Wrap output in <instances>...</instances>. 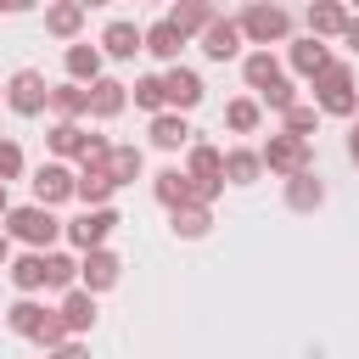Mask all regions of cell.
Instances as JSON below:
<instances>
[{"mask_svg":"<svg viewBox=\"0 0 359 359\" xmlns=\"http://www.w3.org/2000/svg\"><path fill=\"white\" fill-rule=\"evenodd\" d=\"M151 196L174 213V208H191V174L185 168H163V174H151Z\"/></svg>","mask_w":359,"mask_h":359,"instance_id":"obj_17","label":"cell"},{"mask_svg":"<svg viewBox=\"0 0 359 359\" xmlns=\"http://www.w3.org/2000/svg\"><path fill=\"white\" fill-rule=\"evenodd\" d=\"M123 107H129V84H118V79L90 84V118H118Z\"/></svg>","mask_w":359,"mask_h":359,"instance_id":"obj_18","label":"cell"},{"mask_svg":"<svg viewBox=\"0 0 359 359\" xmlns=\"http://www.w3.org/2000/svg\"><path fill=\"white\" fill-rule=\"evenodd\" d=\"M56 314L67 320V331H73V337H84V331L95 325V297H90L84 286H73V292L62 297V309H56Z\"/></svg>","mask_w":359,"mask_h":359,"instance_id":"obj_23","label":"cell"},{"mask_svg":"<svg viewBox=\"0 0 359 359\" xmlns=\"http://www.w3.org/2000/svg\"><path fill=\"white\" fill-rule=\"evenodd\" d=\"M34 342H39V348H45V353H56V348H62V342H73V331H67V320H62V314H56V309H50V314H45V325H39V331H34Z\"/></svg>","mask_w":359,"mask_h":359,"instance_id":"obj_36","label":"cell"},{"mask_svg":"<svg viewBox=\"0 0 359 359\" xmlns=\"http://www.w3.org/2000/svg\"><path fill=\"white\" fill-rule=\"evenodd\" d=\"M6 107H11L17 118H39V112L50 107V84H45V73H39V67H17V73L6 79Z\"/></svg>","mask_w":359,"mask_h":359,"instance_id":"obj_4","label":"cell"},{"mask_svg":"<svg viewBox=\"0 0 359 359\" xmlns=\"http://www.w3.org/2000/svg\"><path fill=\"white\" fill-rule=\"evenodd\" d=\"M202 56H208V62L241 56V22H236V17H213V28L202 34Z\"/></svg>","mask_w":359,"mask_h":359,"instance_id":"obj_10","label":"cell"},{"mask_svg":"<svg viewBox=\"0 0 359 359\" xmlns=\"http://www.w3.org/2000/svg\"><path fill=\"white\" fill-rule=\"evenodd\" d=\"M135 50H146V28L129 22V17H112V22L101 28V56H112V62H135Z\"/></svg>","mask_w":359,"mask_h":359,"instance_id":"obj_8","label":"cell"},{"mask_svg":"<svg viewBox=\"0 0 359 359\" xmlns=\"http://www.w3.org/2000/svg\"><path fill=\"white\" fill-rule=\"evenodd\" d=\"M140 168H146V157H140V146H112V157H107V174H112L118 185H129V180H140Z\"/></svg>","mask_w":359,"mask_h":359,"instance_id":"obj_33","label":"cell"},{"mask_svg":"<svg viewBox=\"0 0 359 359\" xmlns=\"http://www.w3.org/2000/svg\"><path fill=\"white\" fill-rule=\"evenodd\" d=\"M11 286L22 292V297H34V292H45V252H22V258H11Z\"/></svg>","mask_w":359,"mask_h":359,"instance_id":"obj_22","label":"cell"},{"mask_svg":"<svg viewBox=\"0 0 359 359\" xmlns=\"http://www.w3.org/2000/svg\"><path fill=\"white\" fill-rule=\"evenodd\" d=\"M264 107H275V112L286 118V112L297 107V84H292V79H275V84L264 90Z\"/></svg>","mask_w":359,"mask_h":359,"instance_id":"obj_38","label":"cell"},{"mask_svg":"<svg viewBox=\"0 0 359 359\" xmlns=\"http://www.w3.org/2000/svg\"><path fill=\"white\" fill-rule=\"evenodd\" d=\"M180 45H185V34H180L168 17H157V22L146 28V50H151L157 62H168V67H174V62H180Z\"/></svg>","mask_w":359,"mask_h":359,"instance_id":"obj_20","label":"cell"},{"mask_svg":"<svg viewBox=\"0 0 359 359\" xmlns=\"http://www.w3.org/2000/svg\"><path fill=\"white\" fill-rule=\"evenodd\" d=\"M50 112H56V123H79L84 112H90V90L84 84H50Z\"/></svg>","mask_w":359,"mask_h":359,"instance_id":"obj_16","label":"cell"},{"mask_svg":"<svg viewBox=\"0 0 359 359\" xmlns=\"http://www.w3.org/2000/svg\"><path fill=\"white\" fill-rule=\"evenodd\" d=\"M348 157H353V168H359V123H353V135H348Z\"/></svg>","mask_w":359,"mask_h":359,"instance_id":"obj_43","label":"cell"},{"mask_svg":"<svg viewBox=\"0 0 359 359\" xmlns=\"http://www.w3.org/2000/svg\"><path fill=\"white\" fill-rule=\"evenodd\" d=\"M342 39H348V45L359 50V17H348V34H342Z\"/></svg>","mask_w":359,"mask_h":359,"instance_id":"obj_42","label":"cell"},{"mask_svg":"<svg viewBox=\"0 0 359 359\" xmlns=\"http://www.w3.org/2000/svg\"><path fill=\"white\" fill-rule=\"evenodd\" d=\"M0 230H6L11 241H22L28 252H50V241H56V236H67V224H62L50 208H39V202H28V208H11Z\"/></svg>","mask_w":359,"mask_h":359,"instance_id":"obj_1","label":"cell"},{"mask_svg":"<svg viewBox=\"0 0 359 359\" xmlns=\"http://www.w3.org/2000/svg\"><path fill=\"white\" fill-rule=\"evenodd\" d=\"M314 129H320V107H303V101H297V107L286 112V135H297V140H309Z\"/></svg>","mask_w":359,"mask_h":359,"instance_id":"obj_37","label":"cell"},{"mask_svg":"<svg viewBox=\"0 0 359 359\" xmlns=\"http://www.w3.org/2000/svg\"><path fill=\"white\" fill-rule=\"evenodd\" d=\"M6 213H11V191L0 185V219H6Z\"/></svg>","mask_w":359,"mask_h":359,"instance_id":"obj_44","label":"cell"},{"mask_svg":"<svg viewBox=\"0 0 359 359\" xmlns=\"http://www.w3.org/2000/svg\"><path fill=\"white\" fill-rule=\"evenodd\" d=\"M62 67H67V79L84 84V90H90L95 79H107V73H101V45H67V50H62Z\"/></svg>","mask_w":359,"mask_h":359,"instance_id":"obj_12","label":"cell"},{"mask_svg":"<svg viewBox=\"0 0 359 359\" xmlns=\"http://www.w3.org/2000/svg\"><path fill=\"white\" fill-rule=\"evenodd\" d=\"M258 157H264V168H269V174H280V180H297V174H309V168H314V146H309V140H297V135H286V129H280V135H269V146H264Z\"/></svg>","mask_w":359,"mask_h":359,"instance_id":"obj_3","label":"cell"},{"mask_svg":"<svg viewBox=\"0 0 359 359\" xmlns=\"http://www.w3.org/2000/svg\"><path fill=\"white\" fill-rule=\"evenodd\" d=\"M84 0H56V6H45V34H56V39H79V28H84Z\"/></svg>","mask_w":359,"mask_h":359,"instance_id":"obj_14","label":"cell"},{"mask_svg":"<svg viewBox=\"0 0 359 359\" xmlns=\"http://www.w3.org/2000/svg\"><path fill=\"white\" fill-rule=\"evenodd\" d=\"M286 62H292L303 79H320V73H325L337 56L325 50V39H292V45H286Z\"/></svg>","mask_w":359,"mask_h":359,"instance_id":"obj_13","label":"cell"},{"mask_svg":"<svg viewBox=\"0 0 359 359\" xmlns=\"http://www.w3.org/2000/svg\"><path fill=\"white\" fill-rule=\"evenodd\" d=\"M258 174H264V157L258 151H247V146L224 151V185H252Z\"/></svg>","mask_w":359,"mask_h":359,"instance_id":"obj_28","label":"cell"},{"mask_svg":"<svg viewBox=\"0 0 359 359\" xmlns=\"http://www.w3.org/2000/svg\"><path fill=\"white\" fill-rule=\"evenodd\" d=\"M337 34H348V6L314 0L309 6V39H337Z\"/></svg>","mask_w":359,"mask_h":359,"instance_id":"obj_15","label":"cell"},{"mask_svg":"<svg viewBox=\"0 0 359 359\" xmlns=\"http://www.w3.org/2000/svg\"><path fill=\"white\" fill-rule=\"evenodd\" d=\"M84 140H90V135H84L79 123H50V135H45V146H50L56 157H84Z\"/></svg>","mask_w":359,"mask_h":359,"instance_id":"obj_32","label":"cell"},{"mask_svg":"<svg viewBox=\"0 0 359 359\" xmlns=\"http://www.w3.org/2000/svg\"><path fill=\"white\" fill-rule=\"evenodd\" d=\"M45 314H50L45 303H34V297H17V303L6 309V325H11L17 337H28V342H34V331L45 325Z\"/></svg>","mask_w":359,"mask_h":359,"instance_id":"obj_30","label":"cell"},{"mask_svg":"<svg viewBox=\"0 0 359 359\" xmlns=\"http://www.w3.org/2000/svg\"><path fill=\"white\" fill-rule=\"evenodd\" d=\"M73 280H79V258H67V252H45V286L73 292Z\"/></svg>","mask_w":359,"mask_h":359,"instance_id":"obj_35","label":"cell"},{"mask_svg":"<svg viewBox=\"0 0 359 359\" xmlns=\"http://www.w3.org/2000/svg\"><path fill=\"white\" fill-rule=\"evenodd\" d=\"M22 174V146L17 140H0V185H11Z\"/></svg>","mask_w":359,"mask_h":359,"instance_id":"obj_39","label":"cell"},{"mask_svg":"<svg viewBox=\"0 0 359 359\" xmlns=\"http://www.w3.org/2000/svg\"><path fill=\"white\" fill-rule=\"evenodd\" d=\"M129 90H135V107H140V112H151V118H163V112H168V90H163V73H146V79H135Z\"/></svg>","mask_w":359,"mask_h":359,"instance_id":"obj_31","label":"cell"},{"mask_svg":"<svg viewBox=\"0 0 359 359\" xmlns=\"http://www.w3.org/2000/svg\"><path fill=\"white\" fill-rule=\"evenodd\" d=\"M112 230H118V213H112V208H84V213L67 224V241H73L79 252H95V247H107Z\"/></svg>","mask_w":359,"mask_h":359,"instance_id":"obj_7","label":"cell"},{"mask_svg":"<svg viewBox=\"0 0 359 359\" xmlns=\"http://www.w3.org/2000/svg\"><path fill=\"white\" fill-rule=\"evenodd\" d=\"M0 269H11V236L0 230Z\"/></svg>","mask_w":359,"mask_h":359,"instance_id":"obj_41","label":"cell"},{"mask_svg":"<svg viewBox=\"0 0 359 359\" xmlns=\"http://www.w3.org/2000/svg\"><path fill=\"white\" fill-rule=\"evenodd\" d=\"M258 118H264V107H258L252 95H236V101L224 107V123H230L236 135H252V129H258Z\"/></svg>","mask_w":359,"mask_h":359,"instance_id":"obj_34","label":"cell"},{"mask_svg":"<svg viewBox=\"0 0 359 359\" xmlns=\"http://www.w3.org/2000/svg\"><path fill=\"white\" fill-rule=\"evenodd\" d=\"M236 22H241V39L264 45V50H269V45H280V39L292 34V11H286V6H247Z\"/></svg>","mask_w":359,"mask_h":359,"instance_id":"obj_5","label":"cell"},{"mask_svg":"<svg viewBox=\"0 0 359 359\" xmlns=\"http://www.w3.org/2000/svg\"><path fill=\"white\" fill-rule=\"evenodd\" d=\"M163 90H168V107H174V112H191V107L202 101V73L174 62V67L163 73Z\"/></svg>","mask_w":359,"mask_h":359,"instance_id":"obj_11","label":"cell"},{"mask_svg":"<svg viewBox=\"0 0 359 359\" xmlns=\"http://www.w3.org/2000/svg\"><path fill=\"white\" fill-rule=\"evenodd\" d=\"M320 202H325V180H320L314 168L297 174V180H286V208H292V213H314Z\"/></svg>","mask_w":359,"mask_h":359,"instance_id":"obj_19","label":"cell"},{"mask_svg":"<svg viewBox=\"0 0 359 359\" xmlns=\"http://www.w3.org/2000/svg\"><path fill=\"white\" fill-rule=\"evenodd\" d=\"M112 191H118V180H112L107 168H79V202H84V208H107Z\"/></svg>","mask_w":359,"mask_h":359,"instance_id":"obj_26","label":"cell"},{"mask_svg":"<svg viewBox=\"0 0 359 359\" xmlns=\"http://www.w3.org/2000/svg\"><path fill=\"white\" fill-rule=\"evenodd\" d=\"M50 359H90V348H84V342H62Z\"/></svg>","mask_w":359,"mask_h":359,"instance_id":"obj_40","label":"cell"},{"mask_svg":"<svg viewBox=\"0 0 359 359\" xmlns=\"http://www.w3.org/2000/svg\"><path fill=\"white\" fill-rule=\"evenodd\" d=\"M314 107L331 112V118H353V112H359V90H353V67H348V62H331V67L314 79Z\"/></svg>","mask_w":359,"mask_h":359,"instance_id":"obj_2","label":"cell"},{"mask_svg":"<svg viewBox=\"0 0 359 359\" xmlns=\"http://www.w3.org/2000/svg\"><path fill=\"white\" fill-rule=\"evenodd\" d=\"M168 22H174V28L185 34V39H191V34L202 39V34L213 28V6H202V0H180V6L168 11Z\"/></svg>","mask_w":359,"mask_h":359,"instance_id":"obj_24","label":"cell"},{"mask_svg":"<svg viewBox=\"0 0 359 359\" xmlns=\"http://www.w3.org/2000/svg\"><path fill=\"white\" fill-rule=\"evenodd\" d=\"M118 275H123V258L118 252H107V247H95V252H84L79 258V286L95 297V292H107V286H118Z\"/></svg>","mask_w":359,"mask_h":359,"instance_id":"obj_9","label":"cell"},{"mask_svg":"<svg viewBox=\"0 0 359 359\" xmlns=\"http://www.w3.org/2000/svg\"><path fill=\"white\" fill-rule=\"evenodd\" d=\"M353 118H359V112H353Z\"/></svg>","mask_w":359,"mask_h":359,"instance_id":"obj_46","label":"cell"},{"mask_svg":"<svg viewBox=\"0 0 359 359\" xmlns=\"http://www.w3.org/2000/svg\"><path fill=\"white\" fill-rule=\"evenodd\" d=\"M151 146H157V151H180V146H191V123H185V112H163V118H151Z\"/></svg>","mask_w":359,"mask_h":359,"instance_id":"obj_21","label":"cell"},{"mask_svg":"<svg viewBox=\"0 0 359 359\" xmlns=\"http://www.w3.org/2000/svg\"><path fill=\"white\" fill-rule=\"evenodd\" d=\"M168 230H174L180 241H202V236L213 230V213H208V208H174V213H168Z\"/></svg>","mask_w":359,"mask_h":359,"instance_id":"obj_29","label":"cell"},{"mask_svg":"<svg viewBox=\"0 0 359 359\" xmlns=\"http://www.w3.org/2000/svg\"><path fill=\"white\" fill-rule=\"evenodd\" d=\"M185 174H191V180H224V151H219V146H208V140H191Z\"/></svg>","mask_w":359,"mask_h":359,"instance_id":"obj_25","label":"cell"},{"mask_svg":"<svg viewBox=\"0 0 359 359\" xmlns=\"http://www.w3.org/2000/svg\"><path fill=\"white\" fill-rule=\"evenodd\" d=\"M0 107H6V84H0Z\"/></svg>","mask_w":359,"mask_h":359,"instance_id":"obj_45","label":"cell"},{"mask_svg":"<svg viewBox=\"0 0 359 359\" xmlns=\"http://www.w3.org/2000/svg\"><path fill=\"white\" fill-rule=\"evenodd\" d=\"M28 185H34V202H39V208H56V202H73V196H79V174H73L67 163H39Z\"/></svg>","mask_w":359,"mask_h":359,"instance_id":"obj_6","label":"cell"},{"mask_svg":"<svg viewBox=\"0 0 359 359\" xmlns=\"http://www.w3.org/2000/svg\"><path fill=\"white\" fill-rule=\"evenodd\" d=\"M241 79H247V90H269L275 79H280V62L269 56V50H252V56H241Z\"/></svg>","mask_w":359,"mask_h":359,"instance_id":"obj_27","label":"cell"}]
</instances>
